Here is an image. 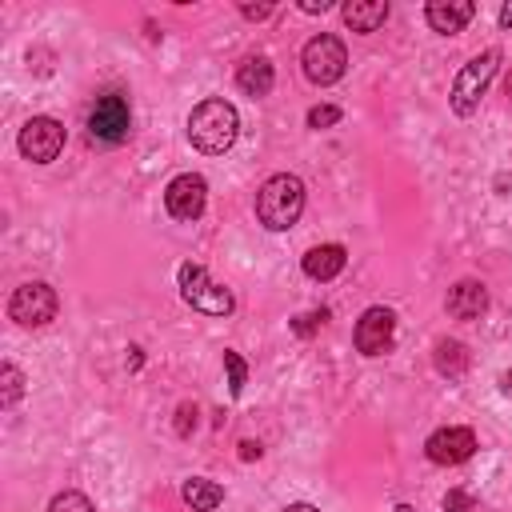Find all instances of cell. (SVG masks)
I'll use <instances>...</instances> for the list:
<instances>
[{
  "label": "cell",
  "mask_w": 512,
  "mask_h": 512,
  "mask_svg": "<svg viewBox=\"0 0 512 512\" xmlns=\"http://www.w3.org/2000/svg\"><path fill=\"white\" fill-rule=\"evenodd\" d=\"M176 284H180L184 304H192V308L204 312V316H228V312L236 308L232 292H228L224 284H216V280H212L200 264H192V260H184V264L176 268Z\"/></svg>",
  "instance_id": "cell-4"
},
{
  "label": "cell",
  "mask_w": 512,
  "mask_h": 512,
  "mask_svg": "<svg viewBox=\"0 0 512 512\" xmlns=\"http://www.w3.org/2000/svg\"><path fill=\"white\" fill-rule=\"evenodd\" d=\"M340 120V108L336 104H316L308 108V128H332Z\"/></svg>",
  "instance_id": "cell-22"
},
{
  "label": "cell",
  "mask_w": 512,
  "mask_h": 512,
  "mask_svg": "<svg viewBox=\"0 0 512 512\" xmlns=\"http://www.w3.org/2000/svg\"><path fill=\"white\" fill-rule=\"evenodd\" d=\"M504 88H508V100H512V76H508V84H504Z\"/></svg>",
  "instance_id": "cell-32"
},
{
  "label": "cell",
  "mask_w": 512,
  "mask_h": 512,
  "mask_svg": "<svg viewBox=\"0 0 512 512\" xmlns=\"http://www.w3.org/2000/svg\"><path fill=\"white\" fill-rule=\"evenodd\" d=\"M496 68H500V48H484L480 56H472V60L456 72V80H452V96H448L456 116H472V112H476V104L484 100V92H488Z\"/></svg>",
  "instance_id": "cell-3"
},
{
  "label": "cell",
  "mask_w": 512,
  "mask_h": 512,
  "mask_svg": "<svg viewBox=\"0 0 512 512\" xmlns=\"http://www.w3.org/2000/svg\"><path fill=\"white\" fill-rule=\"evenodd\" d=\"M444 512H472V496L460 492V488H452V492L444 496Z\"/></svg>",
  "instance_id": "cell-24"
},
{
  "label": "cell",
  "mask_w": 512,
  "mask_h": 512,
  "mask_svg": "<svg viewBox=\"0 0 512 512\" xmlns=\"http://www.w3.org/2000/svg\"><path fill=\"white\" fill-rule=\"evenodd\" d=\"M300 8H304V12H328V0H320V4H316V0H304Z\"/></svg>",
  "instance_id": "cell-28"
},
{
  "label": "cell",
  "mask_w": 512,
  "mask_h": 512,
  "mask_svg": "<svg viewBox=\"0 0 512 512\" xmlns=\"http://www.w3.org/2000/svg\"><path fill=\"white\" fill-rule=\"evenodd\" d=\"M344 264H348L344 244H316L304 252V276H312V280H332L344 272Z\"/></svg>",
  "instance_id": "cell-15"
},
{
  "label": "cell",
  "mask_w": 512,
  "mask_h": 512,
  "mask_svg": "<svg viewBox=\"0 0 512 512\" xmlns=\"http://www.w3.org/2000/svg\"><path fill=\"white\" fill-rule=\"evenodd\" d=\"M468 348L460 344V340H440L436 344V352H432V364H436V372L440 376H448V380H456V376H464L468 372Z\"/></svg>",
  "instance_id": "cell-18"
},
{
  "label": "cell",
  "mask_w": 512,
  "mask_h": 512,
  "mask_svg": "<svg viewBox=\"0 0 512 512\" xmlns=\"http://www.w3.org/2000/svg\"><path fill=\"white\" fill-rule=\"evenodd\" d=\"M504 392H512V372H508V376H504Z\"/></svg>",
  "instance_id": "cell-31"
},
{
  "label": "cell",
  "mask_w": 512,
  "mask_h": 512,
  "mask_svg": "<svg viewBox=\"0 0 512 512\" xmlns=\"http://www.w3.org/2000/svg\"><path fill=\"white\" fill-rule=\"evenodd\" d=\"M304 212V180L292 176V172H276L260 184L256 192V220L268 228V232H284L300 220Z\"/></svg>",
  "instance_id": "cell-2"
},
{
  "label": "cell",
  "mask_w": 512,
  "mask_h": 512,
  "mask_svg": "<svg viewBox=\"0 0 512 512\" xmlns=\"http://www.w3.org/2000/svg\"><path fill=\"white\" fill-rule=\"evenodd\" d=\"M324 320H328V312H324V308H316V312H304V316H296L292 332H296V336H312V332H316Z\"/></svg>",
  "instance_id": "cell-23"
},
{
  "label": "cell",
  "mask_w": 512,
  "mask_h": 512,
  "mask_svg": "<svg viewBox=\"0 0 512 512\" xmlns=\"http://www.w3.org/2000/svg\"><path fill=\"white\" fill-rule=\"evenodd\" d=\"M476 16V4L472 0H432L424 8V20L432 24V32H444V36H456L464 32V24Z\"/></svg>",
  "instance_id": "cell-12"
},
{
  "label": "cell",
  "mask_w": 512,
  "mask_h": 512,
  "mask_svg": "<svg viewBox=\"0 0 512 512\" xmlns=\"http://www.w3.org/2000/svg\"><path fill=\"white\" fill-rule=\"evenodd\" d=\"M204 204H208V184H204L200 172H180V176L168 180V188H164V208H168V216H176V220H196V216L204 212Z\"/></svg>",
  "instance_id": "cell-9"
},
{
  "label": "cell",
  "mask_w": 512,
  "mask_h": 512,
  "mask_svg": "<svg viewBox=\"0 0 512 512\" xmlns=\"http://www.w3.org/2000/svg\"><path fill=\"white\" fill-rule=\"evenodd\" d=\"M128 128H132V104L120 88H108L92 100L88 108V136L100 140V144H120L128 140Z\"/></svg>",
  "instance_id": "cell-5"
},
{
  "label": "cell",
  "mask_w": 512,
  "mask_h": 512,
  "mask_svg": "<svg viewBox=\"0 0 512 512\" xmlns=\"http://www.w3.org/2000/svg\"><path fill=\"white\" fill-rule=\"evenodd\" d=\"M20 156L32 160V164H52L64 148V124L56 116H32L24 128H20V140H16Z\"/></svg>",
  "instance_id": "cell-8"
},
{
  "label": "cell",
  "mask_w": 512,
  "mask_h": 512,
  "mask_svg": "<svg viewBox=\"0 0 512 512\" xmlns=\"http://www.w3.org/2000/svg\"><path fill=\"white\" fill-rule=\"evenodd\" d=\"M56 308H60L56 288L44 284V280L20 284V288L12 292V300H8V316H12L20 328H44V324H52V320H56Z\"/></svg>",
  "instance_id": "cell-7"
},
{
  "label": "cell",
  "mask_w": 512,
  "mask_h": 512,
  "mask_svg": "<svg viewBox=\"0 0 512 512\" xmlns=\"http://www.w3.org/2000/svg\"><path fill=\"white\" fill-rule=\"evenodd\" d=\"M340 16H344V24L352 28V32H376L384 20H388V4L384 0H348L344 8H340Z\"/></svg>",
  "instance_id": "cell-16"
},
{
  "label": "cell",
  "mask_w": 512,
  "mask_h": 512,
  "mask_svg": "<svg viewBox=\"0 0 512 512\" xmlns=\"http://www.w3.org/2000/svg\"><path fill=\"white\" fill-rule=\"evenodd\" d=\"M300 64H304V76H308L312 84H320V88L336 84V80L344 76V68H348L344 40H340V36H332V32L312 36V40L304 44V52H300Z\"/></svg>",
  "instance_id": "cell-6"
},
{
  "label": "cell",
  "mask_w": 512,
  "mask_h": 512,
  "mask_svg": "<svg viewBox=\"0 0 512 512\" xmlns=\"http://www.w3.org/2000/svg\"><path fill=\"white\" fill-rule=\"evenodd\" d=\"M284 512H320V508H316V504H304V500H296V504H288Z\"/></svg>",
  "instance_id": "cell-29"
},
{
  "label": "cell",
  "mask_w": 512,
  "mask_h": 512,
  "mask_svg": "<svg viewBox=\"0 0 512 512\" xmlns=\"http://www.w3.org/2000/svg\"><path fill=\"white\" fill-rule=\"evenodd\" d=\"M180 496H184V504H188L192 512H212V508H220V504H224V488H220L216 480H204V476L184 480Z\"/></svg>",
  "instance_id": "cell-17"
},
{
  "label": "cell",
  "mask_w": 512,
  "mask_h": 512,
  "mask_svg": "<svg viewBox=\"0 0 512 512\" xmlns=\"http://www.w3.org/2000/svg\"><path fill=\"white\" fill-rule=\"evenodd\" d=\"M276 84V68L268 56H248L240 68H236V88L244 96H268Z\"/></svg>",
  "instance_id": "cell-14"
},
{
  "label": "cell",
  "mask_w": 512,
  "mask_h": 512,
  "mask_svg": "<svg viewBox=\"0 0 512 512\" xmlns=\"http://www.w3.org/2000/svg\"><path fill=\"white\" fill-rule=\"evenodd\" d=\"M500 28H512V4L500 8Z\"/></svg>",
  "instance_id": "cell-30"
},
{
  "label": "cell",
  "mask_w": 512,
  "mask_h": 512,
  "mask_svg": "<svg viewBox=\"0 0 512 512\" xmlns=\"http://www.w3.org/2000/svg\"><path fill=\"white\" fill-rule=\"evenodd\" d=\"M444 304H448V316H456V320H480L488 312V288L480 280H460V284H452Z\"/></svg>",
  "instance_id": "cell-13"
},
{
  "label": "cell",
  "mask_w": 512,
  "mask_h": 512,
  "mask_svg": "<svg viewBox=\"0 0 512 512\" xmlns=\"http://www.w3.org/2000/svg\"><path fill=\"white\" fill-rule=\"evenodd\" d=\"M240 136V116L224 96H208L188 116V140L204 156H224Z\"/></svg>",
  "instance_id": "cell-1"
},
{
  "label": "cell",
  "mask_w": 512,
  "mask_h": 512,
  "mask_svg": "<svg viewBox=\"0 0 512 512\" xmlns=\"http://www.w3.org/2000/svg\"><path fill=\"white\" fill-rule=\"evenodd\" d=\"M240 456H244V460H252V456H260V444H252V440H244V444H240Z\"/></svg>",
  "instance_id": "cell-27"
},
{
  "label": "cell",
  "mask_w": 512,
  "mask_h": 512,
  "mask_svg": "<svg viewBox=\"0 0 512 512\" xmlns=\"http://www.w3.org/2000/svg\"><path fill=\"white\" fill-rule=\"evenodd\" d=\"M24 396V372L16 364L0 368V408H16V400Z\"/></svg>",
  "instance_id": "cell-19"
},
{
  "label": "cell",
  "mask_w": 512,
  "mask_h": 512,
  "mask_svg": "<svg viewBox=\"0 0 512 512\" xmlns=\"http://www.w3.org/2000/svg\"><path fill=\"white\" fill-rule=\"evenodd\" d=\"M396 340V316L388 308H368L360 320H356V332H352V344L360 356H384Z\"/></svg>",
  "instance_id": "cell-10"
},
{
  "label": "cell",
  "mask_w": 512,
  "mask_h": 512,
  "mask_svg": "<svg viewBox=\"0 0 512 512\" xmlns=\"http://www.w3.org/2000/svg\"><path fill=\"white\" fill-rule=\"evenodd\" d=\"M176 416H180V420H176V432H180V436H188V432L196 428V408H192V404H180V412H176Z\"/></svg>",
  "instance_id": "cell-25"
},
{
  "label": "cell",
  "mask_w": 512,
  "mask_h": 512,
  "mask_svg": "<svg viewBox=\"0 0 512 512\" xmlns=\"http://www.w3.org/2000/svg\"><path fill=\"white\" fill-rule=\"evenodd\" d=\"M224 372H228V392L240 396L244 392V380H248V364L240 360V352H224Z\"/></svg>",
  "instance_id": "cell-20"
},
{
  "label": "cell",
  "mask_w": 512,
  "mask_h": 512,
  "mask_svg": "<svg viewBox=\"0 0 512 512\" xmlns=\"http://www.w3.org/2000/svg\"><path fill=\"white\" fill-rule=\"evenodd\" d=\"M276 8L272 4H240V16L244 20H264V16H272Z\"/></svg>",
  "instance_id": "cell-26"
},
{
  "label": "cell",
  "mask_w": 512,
  "mask_h": 512,
  "mask_svg": "<svg viewBox=\"0 0 512 512\" xmlns=\"http://www.w3.org/2000/svg\"><path fill=\"white\" fill-rule=\"evenodd\" d=\"M48 512H96V508H92V500L84 492H60V496H52Z\"/></svg>",
  "instance_id": "cell-21"
},
{
  "label": "cell",
  "mask_w": 512,
  "mask_h": 512,
  "mask_svg": "<svg viewBox=\"0 0 512 512\" xmlns=\"http://www.w3.org/2000/svg\"><path fill=\"white\" fill-rule=\"evenodd\" d=\"M424 452L432 464H464L472 452H476V432L472 428H436L428 440H424Z\"/></svg>",
  "instance_id": "cell-11"
}]
</instances>
